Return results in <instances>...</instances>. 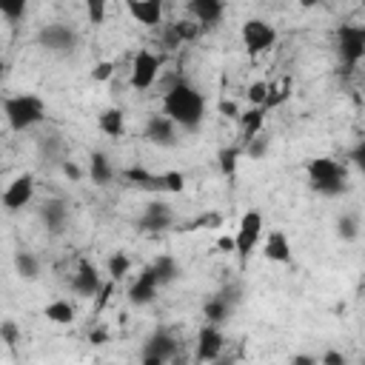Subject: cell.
<instances>
[{"instance_id":"cell-29","label":"cell","mask_w":365,"mask_h":365,"mask_svg":"<svg viewBox=\"0 0 365 365\" xmlns=\"http://www.w3.org/2000/svg\"><path fill=\"white\" fill-rule=\"evenodd\" d=\"M288 97H291V77H285L279 86L268 83V97H265L262 108H265V111H268V108H277V106H282Z\"/></svg>"},{"instance_id":"cell-43","label":"cell","mask_w":365,"mask_h":365,"mask_svg":"<svg viewBox=\"0 0 365 365\" xmlns=\"http://www.w3.org/2000/svg\"><path fill=\"white\" fill-rule=\"evenodd\" d=\"M217 111H220L222 117H240V106H237L234 100H220Z\"/></svg>"},{"instance_id":"cell-51","label":"cell","mask_w":365,"mask_h":365,"mask_svg":"<svg viewBox=\"0 0 365 365\" xmlns=\"http://www.w3.org/2000/svg\"><path fill=\"white\" fill-rule=\"evenodd\" d=\"M6 77V63H3V57H0V80Z\"/></svg>"},{"instance_id":"cell-9","label":"cell","mask_w":365,"mask_h":365,"mask_svg":"<svg viewBox=\"0 0 365 365\" xmlns=\"http://www.w3.org/2000/svg\"><path fill=\"white\" fill-rule=\"evenodd\" d=\"M31 197H34V177H31V174H17V177L6 185L0 202H3L6 211H20V208H26V205L31 202Z\"/></svg>"},{"instance_id":"cell-7","label":"cell","mask_w":365,"mask_h":365,"mask_svg":"<svg viewBox=\"0 0 365 365\" xmlns=\"http://www.w3.org/2000/svg\"><path fill=\"white\" fill-rule=\"evenodd\" d=\"M222 345L225 336L220 331V325H202L197 331V342H194V365H205L222 356Z\"/></svg>"},{"instance_id":"cell-20","label":"cell","mask_w":365,"mask_h":365,"mask_svg":"<svg viewBox=\"0 0 365 365\" xmlns=\"http://www.w3.org/2000/svg\"><path fill=\"white\" fill-rule=\"evenodd\" d=\"M231 311H234V305L225 299V297H211V299H205V305H202V317H205V325H220V322H225L228 317H231Z\"/></svg>"},{"instance_id":"cell-14","label":"cell","mask_w":365,"mask_h":365,"mask_svg":"<svg viewBox=\"0 0 365 365\" xmlns=\"http://www.w3.org/2000/svg\"><path fill=\"white\" fill-rule=\"evenodd\" d=\"M145 140L154 143V145H174L177 143V125L165 117V114H151L145 120V128H143Z\"/></svg>"},{"instance_id":"cell-1","label":"cell","mask_w":365,"mask_h":365,"mask_svg":"<svg viewBox=\"0 0 365 365\" xmlns=\"http://www.w3.org/2000/svg\"><path fill=\"white\" fill-rule=\"evenodd\" d=\"M163 114L182 128H200L202 117H205V100L202 94L191 86V83H180L171 91L163 94Z\"/></svg>"},{"instance_id":"cell-32","label":"cell","mask_w":365,"mask_h":365,"mask_svg":"<svg viewBox=\"0 0 365 365\" xmlns=\"http://www.w3.org/2000/svg\"><path fill=\"white\" fill-rule=\"evenodd\" d=\"M128 271H131V257L123 254V251H114V254L108 257V277L117 282V279H123Z\"/></svg>"},{"instance_id":"cell-31","label":"cell","mask_w":365,"mask_h":365,"mask_svg":"<svg viewBox=\"0 0 365 365\" xmlns=\"http://www.w3.org/2000/svg\"><path fill=\"white\" fill-rule=\"evenodd\" d=\"M336 234L342 237V242H354L359 237V217L356 214H342L336 220Z\"/></svg>"},{"instance_id":"cell-33","label":"cell","mask_w":365,"mask_h":365,"mask_svg":"<svg viewBox=\"0 0 365 365\" xmlns=\"http://www.w3.org/2000/svg\"><path fill=\"white\" fill-rule=\"evenodd\" d=\"M182 188H185V177H182V171H163V174H160V191L182 194Z\"/></svg>"},{"instance_id":"cell-37","label":"cell","mask_w":365,"mask_h":365,"mask_svg":"<svg viewBox=\"0 0 365 365\" xmlns=\"http://www.w3.org/2000/svg\"><path fill=\"white\" fill-rule=\"evenodd\" d=\"M0 339L9 348H17V342H20V325L14 319H0Z\"/></svg>"},{"instance_id":"cell-35","label":"cell","mask_w":365,"mask_h":365,"mask_svg":"<svg viewBox=\"0 0 365 365\" xmlns=\"http://www.w3.org/2000/svg\"><path fill=\"white\" fill-rule=\"evenodd\" d=\"M265 151H268V137H262V134L251 137V140L242 145V154H245V157H251V160H262V157H265Z\"/></svg>"},{"instance_id":"cell-45","label":"cell","mask_w":365,"mask_h":365,"mask_svg":"<svg viewBox=\"0 0 365 365\" xmlns=\"http://www.w3.org/2000/svg\"><path fill=\"white\" fill-rule=\"evenodd\" d=\"M351 163H354L356 168H362V165H365V143H362V140L351 148Z\"/></svg>"},{"instance_id":"cell-11","label":"cell","mask_w":365,"mask_h":365,"mask_svg":"<svg viewBox=\"0 0 365 365\" xmlns=\"http://www.w3.org/2000/svg\"><path fill=\"white\" fill-rule=\"evenodd\" d=\"M157 291H160L157 271H154V265H145V268L137 274L134 285L128 288V299H131L134 305H148V302H154Z\"/></svg>"},{"instance_id":"cell-6","label":"cell","mask_w":365,"mask_h":365,"mask_svg":"<svg viewBox=\"0 0 365 365\" xmlns=\"http://www.w3.org/2000/svg\"><path fill=\"white\" fill-rule=\"evenodd\" d=\"M242 43H245L248 54H262L277 43V29L271 23H265L262 17H251L242 23Z\"/></svg>"},{"instance_id":"cell-42","label":"cell","mask_w":365,"mask_h":365,"mask_svg":"<svg viewBox=\"0 0 365 365\" xmlns=\"http://www.w3.org/2000/svg\"><path fill=\"white\" fill-rule=\"evenodd\" d=\"M63 174H66L71 182H77V180L83 177V168H80L74 160H63Z\"/></svg>"},{"instance_id":"cell-36","label":"cell","mask_w":365,"mask_h":365,"mask_svg":"<svg viewBox=\"0 0 365 365\" xmlns=\"http://www.w3.org/2000/svg\"><path fill=\"white\" fill-rule=\"evenodd\" d=\"M0 14L9 23H17L26 14V0H0Z\"/></svg>"},{"instance_id":"cell-28","label":"cell","mask_w":365,"mask_h":365,"mask_svg":"<svg viewBox=\"0 0 365 365\" xmlns=\"http://www.w3.org/2000/svg\"><path fill=\"white\" fill-rule=\"evenodd\" d=\"M14 268H17V274H20L23 279H37V274H40V259H37L34 254H29V251H17V254H14Z\"/></svg>"},{"instance_id":"cell-15","label":"cell","mask_w":365,"mask_h":365,"mask_svg":"<svg viewBox=\"0 0 365 365\" xmlns=\"http://www.w3.org/2000/svg\"><path fill=\"white\" fill-rule=\"evenodd\" d=\"M177 351H180V342H177L168 331H154V334L143 342V356H160L165 365H168V359H171Z\"/></svg>"},{"instance_id":"cell-2","label":"cell","mask_w":365,"mask_h":365,"mask_svg":"<svg viewBox=\"0 0 365 365\" xmlns=\"http://www.w3.org/2000/svg\"><path fill=\"white\" fill-rule=\"evenodd\" d=\"M305 171H308L311 188L319 191L322 197H339L348 188V182H345L348 168H345V163H339L334 157H314V160H308Z\"/></svg>"},{"instance_id":"cell-48","label":"cell","mask_w":365,"mask_h":365,"mask_svg":"<svg viewBox=\"0 0 365 365\" xmlns=\"http://www.w3.org/2000/svg\"><path fill=\"white\" fill-rule=\"evenodd\" d=\"M168 365H188V356H185V354H180V351H177V354H174V356H171V359H168Z\"/></svg>"},{"instance_id":"cell-24","label":"cell","mask_w":365,"mask_h":365,"mask_svg":"<svg viewBox=\"0 0 365 365\" xmlns=\"http://www.w3.org/2000/svg\"><path fill=\"white\" fill-rule=\"evenodd\" d=\"M46 319H51L54 325H71L74 322V308L68 299H51L46 308H43Z\"/></svg>"},{"instance_id":"cell-10","label":"cell","mask_w":365,"mask_h":365,"mask_svg":"<svg viewBox=\"0 0 365 365\" xmlns=\"http://www.w3.org/2000/svg\"><path fill=\"white\" fill-rule=\"evenodd\" d=\"M171 225H174V208L163 200H151L145 205V211L140 214V220H137L140 231H165Z\"/></svg>"},{"instance_id":"cell-21","label":"cell","mask_w":365,"mask_h":365,"mask_svg":"<svg viewBox=\"0 0 365 365\" xmlns=\"http://www.w3.org/2000/svg\"><path fill=\"white\" fill-rule=\"evenodd\" d=\"M97 128L106 137H120L125 131V114H123V108H106V111H100Z\"/></svg>"},{"instance_id":"cell-18","label":"cell","mask_w":365,"mask_h":365,"mask_svg":"<svg viewBox=\"0 0 365 365\" xmlns=\"http://www.w3.org/2000/svg\"><path fill=\"white\" fill-rule=\"evenodd\" d=\"M125 9L143 26H157L163 20V3L160 0H131Z\"/></svg>"},{"instance_id":"cell-41","label":"cell","mask_w":365,"mask_h":365,"mask_svg":"<svg viewBox=\"0 0 365 365\" xmlns=\"http://www.w3.org/2000/svg\"><path fill=\"white\" fill-rule=\"evenodd\" d=\"M86 14H88L91 23H103V17H106V3H103V0H88V3H86Z\"/></svg>"},{"instance_id":"cell-46","label":"cell","mask_w":365,"mask_h":365,"mask_svg":"<svg viewBox=\"0 0 365 365\" xmlns=\"http://www.w3.org/2000/svg\"><path fill=\"white\" fill-rule=\"evenodd\" d=\"M88 342H91V345H106V342H108V331H106V328H94V331L88 334Z\"/></svg>"},{"instance_id":"cell-25","label":"cell","mask_w":365,"mask_h":365,"mask_svg":"<svg viewBox=\"0 0 365 365\" xmlns=\"http://www.w3.org/2000/svg\"><path fill=\"white\" fill-rule=\"evenodd\" d=\"M151 265H154V271H157L160 288H163V285H168V282H174V279L180 277V265H177V259H174V257H168V254L157 257Z\"/></svg>"},{"instance_id":"cell-50","label":"cell","mask_w":365,"mask_h":365,"mask_svg":"<svg viewBox=\"0 0 365 365\" xmlns=\"http://www.w3.org/2000/svg\"><path fill=\"white\" fill-rule=\"evenodd\" d=\"M211 365H237V362H234L231 356H220V359H214Z\"/></svg>"},{"instance_id":"cell-40","label":"cell","mask_w":365,"mask_h":365,"mask_svg":"<svg viewBox=\"0 0 365 365\" xmlns=\"http://www.w3.org/2000/svg\"><path fill=\"white\" fill-rule=\"evenodd\" d=\"M317 362H319V365H348V356H345L342 351H336V348H325Z\"/></svg>"},{"instance_id":"cell-23","label":"cell","mask_w":365,"mask_h":365,"mask_svg":"<svg viewBox=\"0 0 365 365\" xmlns=\"http://www.w3.org/2000/svg\"><path fill=\"white\" fill-rule=\"evenodd\" d=\"M88 174H91V182L97 185H108L114 180V165L108 163V157L103 151H94L91 154V163H88Z\"/></svg>"},{"instance_id":"cell-39","label":"cell","mask_w":365,"mask_h":365,"mask_svg":"<svg viewBox=\"0 0 365 365\" xmlns=\"http://www.w3.org/2000/svg\"><path fill=\"white\" fill-rule=\"evenodd\" d=\"M114 77V63L111 60H103V63H97L94 68H91V80L94 83H108Z\"/></svg>"},{"instance_id":"cell-3","label":"cell","mask_w":365,"mask_h":365,"mask_svg":"<svg viewBox=\"0 0 365 365\" xmlns=\"http://www.w3.org/2000/svg\"><path fill=\"white\" fill-rule=\"evenodd\" d=\"M3 117L11 131H26L46 120V103L37 94H14L3 100Z\"/></svg>"},{"instance_id":"cell-19","label":"cell","mask_w":365,"mask_h":365,"mask_svg":"<svg viewBox=\"0 0 365 365\" xmlns=\"http://www.w3.org/2000/svg\"><path fill=\"white\" fill-rule=\"evenodd\" d=\"M66 220H68V208H66L63 200H48V202H43V222H46V228H48L51 234H60L63 225H66Z\"/></svg>"},{"instance_id":"cell-13","label":"cell","mask_w":365,"mask_h":365,"mask_svg":"<svg viewBox=\"0 0 365 365\" xmlns=\"http://www.w3.org/2000/svg\"><path fill=\"white\" fill-rule=\"evenodd\" d=\"M100 285H103L100 271H97L88 259H83V262L77 265V274L71 277V291H74L77 297H83V299H94V294L100 291Z\"/></svg>"},{"instance_id":"cell-12","label":"cell","mask_w":365,"mask_h":365,"mask_svg":"<svg viewBox=\"0 0 365 365\" xmlns=\"http://www.w3.org/2000/svg\"><path fill=\"white\" fill-rule=\"evenodd\" d=\"M37 37L48 51H71L77 43V34L63 23H46Z\"/></svg>"},{"instance_id":"cell-49","label":"cell","mask_w":365,"mask_h":365,"mask_svg":"<svg viewBox=\"0 0 365 365\" xmlns=\"http://www.w3.org/2000/svg\"><path fill=\"white\" fill-rule=\"evenodd\" d=\"M140 365H165V362H163L160 356H143V362H140Z\"/></svg>"},{"instance_id":"cell-17","label":"cell","mask_w":365,"mask_h":365,"mask_svg":"<svg viewBox=\"0 0 365 365\" xmlns=\"http://www.w3.org/2000/svg\"><path fill=\"white\" fill-rule=\"evenodd\" d=\"M262 257H265L268 262H279V265H288V262H291V242H288L285 231H271V234L265 237Z\"/></svg>"},{"instance_id":"cell-16","label":"cell","mask_w":365,"mask_h":365,"mask_svg":"<svg viewBox=\"0 0 365 365\" xmlns=\"http://www.w3.org/2000/svg\"><path fill=\"white\" fill-rule=\"evenodd\" d=\"M222 11L225 6L220 0H191L188 3V14L194 17L197 26H214L222 20Z\"/></svg>"},{"instance_id":"cell-22","label":"cell","mask_w":365,"mask_h":365,"mask_svg":"<svg viewBox=\"0 0 365 365\" xmlns=\"http://www.w3.org/2000/svg\"><path fill=\"white\" fill-rule=\"evenodd\" d=\"M265 108H248V111H240V125H242V143H248L251 137L262 134V125H265Z\"/></svg>"},{"instance_id":"cell-38","label":"cell","mask_w":365,"mask_h":365,"mask_svg":"<svg viewBox=\"0 0 365 365\" xmlns=\"http://www.w3.org/2000/svg\"><path fill=\"white\" fill-rule=\"evenodd\" d=\"M111 294H114V279H108V282H103V285H100V291L94 294V314H103V308L108 305V299H111Z\"/></svg>"},{"instance_id":"cell-26","label":"cell","mask_w":365,"mask_h":365,"mask_svg":"<svg viewBox=\"0 0 365 365\" xmlns=\"http://www.w3.org/2000/svg\"><path fill=\"white\" fill-rule=\"evenodd\" d=\"M240 157H242V145H225V148H220L217 163H220V171H222L228 180L237 174V163H240Z\"/></svg>"},{"instance_id":"cell-27","label":"cell","mask_w":365,"mask_h":365,"mask_svg":"<svg viewBox=\"0 0 365 365\" xmlns=\"http://www.w3.org/2000/svg\"><path fill=\"white\" fill-rule=\"evenodd\" d=\"M123 177H125L128 182L140 185V188H157V191H160V174H151V171H145V168H140V165L125 168Z\"/></svg>"},{"instance_id":"cell-30","label":"cell","mask_w":365,"mask_h":365,"mask_svg":"<svg viewBox=\"0 0 365 365\" xmlns=\"http://www.w3.org/2000/svg\"><path fill=\"white\" fill-rule=\"evenodd\" d=\"M220 225H222V214H217V211H208V214H197L194 220L182 222V225H180V231H197V228H220Z\"/></svg>"},{"instance_id":"cell-4","label":"cell","mask_w":365,"mask_h":365,"mask_svg":"<svg viewBox=\"0 0 365 365\" xmlns=\"http://www.w3.org/2000/svg\"><path fill=\"white\" fill-rule=\"evenodd\" d=\"M163 63H165V57H163V54H154V51H148V48H140V51L134 54L128 83H131L137 91L151 88V86L157 83L160 71H163Z\"/></svg>"},{"instance_id":"cell-47","label":"cell","mask_w":365,"mask_h":365,"mask_svg":"<svg viewBox=\"0 0 365 365\" xmlns=\"http://www.w3.org/2000/svg\"><path fill=\"white\" fill-rule=\"evenodd\" d=\"M291 365H319V362L311 354H297V356H291Z\"/></svg>"},{"instance_id":"cell-5","label":"cell","mask_w":365,"mask_h":365,"mask_svg":"<svg viewBox=\"0 0 365 365\" xmlns=\"http://www.w3.org/2000/svg\"><path fill=\"white\" fill-rule=\"evenodd\" d=\"M259 237H262V214H259V211H245L242 220H240V228H237V234H234V248H237L234 254L240 257V265H242V268H245L251 251L257 248Z\"/></svg>"},{"instance_id":"cell-34","label":"cell","mask_w":365,"mask_h":365,"mask_svg":"<svg viewBox=\"0 0 365 365\" xmlns=\"http://www.w3.org/2000/svg\"><path fill=\"white\" fill-rule=\"evenodd\" d=\"M245 97H248V108H262V103H265V97H268V83H265V80H254V83L248 86Z\"/></svg>"},{"instance_id":"cell-44","label":"cell","mask_w":365,"mask_h":365,"mask_svg":"<svg viewBox=\"0 0 365 365\" xmlns=\"http://www.w3.org/2000/svg\"><path fill=\"white\" fill-rule=\"evenodd\" d=\"M217 251L234 254V251H237V248H234V234H220V237H217Z\"/></svg>"},{"instance_id":"cell-8","label":"cell","mask_w":365,"mask_h":365,"mask_svg":"<svg viewBox=\"0 0 365 365\" xmlns=\"http://www.w3.org/2000/svg\"><path fill=\"white\" fill-rule=\"evenodd\" d=\"M339 57L348 68H354L365 57V26H339Z\"/></svg>"}]
</instances>
